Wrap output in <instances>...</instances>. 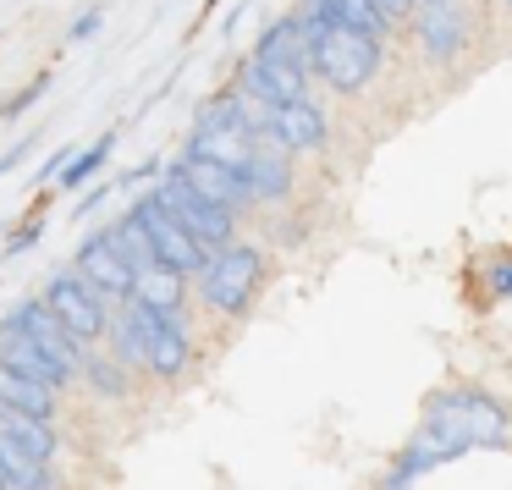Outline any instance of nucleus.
<instances>
[{
    "instance_id": "f03ea898",
    "label": "nucleus",
    "mask_w": 512,
    "mask_h": 490,
    "mask_svg": "<svg viewBox=\"0 0 512 490\" xmlns=\"http://www.w3.org/2000/svg\"><path fill=\"white\" fill-rule=\"evenodd\" d=\"M303 28H309V61H314V78L331 83L336 94H358V89H364V83L380 72V39L325 23V17H314L309 6H303Z\"/></svg>"
},
{
    "instance_id": "f8f14e48",
    "label": "nucleus",
    "mask_w": 512,
    "mask_h": 490,
    "mask_svg": "<svg viewBox=\"0 0 512 490\" xmlns=\"http://www.w3.org/2000/svg\"><path fill=\"white\" fill-rule=\"evenodd\" d=\"M193 364V336L182 325V314H155L149 309V375L177 380Z\"/></svg>"
},
{
    "instance_id": "ddd939ff",
    "label": "nucleus",
    "mask_w": 512,
    "mask_h": 490,
    "mask_svg": "<svg viewBox=\"0 0 512 490\" xmlns=\"http://www.w3.org/2000/svg\"><path fill=\"white\" fill-rule=\"evenodd\" d=\"M254 149H259V133H248V127H193L188 133V155L215 160V166L237 171V177L254 166Z\"/></svg>"
},
{
    "instance_id": "6e6552de",
    "label": "nucleus",
    "mask_w": 512,
    "mask_h": 490,
    "mask_svg": "<svg viewBox=\"0 0 512 490\" xmlns=\"http://www.w3.org/2000/svg\"><path fill=\"white\" fill-rule=\"evenodd\" d=\"M6 320H12L23 336H34V342L45 347V353L56 358V364L67 369L72 380L83 375V364H89V347H83V342H72V336H67V325H61L56 314H50V303H45V298H28V303H17V309L6 314Z\"/></svg>"
},
{
    "instance_id": "a878e982",
    "label": "nucleus",
    "mask_w": 512,
    "mask_h": 490,
    "mask_svg": "<svg viewBox=\"0 0 512 490\" xmlns=\"http://www.w3.org/2000/svg\"><path fill=\"white\" fill-rule=\"evenodd\" d=\"M490 292H496V298H512V265L490 270Z\"/></svg>"
},
{
    "instance_id": "20e7f679",
    "label": "nucleus",
    "mask_w": 512,
    "mask_h": 490,
    "mask_svg": "<svg viewBox=\"0 0 512 490\" xmlns=\"http://www.w3.org/2000/svg\"><path fill=\"white\" fill-rule=\"evenodd\" d=\"M133 215L138 226H144V237H149V248H155V259L166 270H177V276H204V270H210V248L199 243V237L188 232V226L177 221V215L166 210V204L155 199V193H144V199H133Z\"/></svg>"
},
{
    "instance_id": "cd10ccee",
    "label": "nucleus",
    "mask_w": 512,
    "mask_h": 490,
    "mask_svg": "<svg viewBox=\"0 0 512 490\" xmlns=\"http://www.w3.org/2000/svg\"><path fill=\"white\" fill-rule=\"evenodd\" d=\"M413 6H435V0H413Z\"/></svg>"
},
{
    "instance_id": "9b49d317",
    "label": "nucleus",
    "mask_w": 512,
    "mask_h": 490,
    "mask_svg": "<svg viewBox=\"0 0 512 490\" xmlns=\"http://www.w3.org/2000/svg\"><path fill=\"white\" fill-rule=\"evenodd\" d=\"M270 138H276L287 155H320V149L331 144V122H325L320 100H292V105H276Z\"/></svg>"
},
{
    "instance_id": "c85d7f7f",
    "label": "nucleus",
    "mask_w": 512,
    "mask_h": 490,
    "mask_svg": "<svg viewBox=\"0 0 512 490\" xmlns=\"http://www.w3.org/2000/svg\"><path fill=\"white\" fill-rule=\"evenodd\" d=\"M507 6H512V0H507Z\"/></svg>"
},
{
    "instance_id": "4be33fe9",
    "label": "nucleus",
    "mask_w": 512,
    "mask_h": 490,
    "mask_svg": "<svg viewBox=\"0 0 512 490\" xmlns=\"http://www.w3.org/2000/svg\"><path fill=\"white\" fill-rule=\"evenodd\" d=\"M111 144H116V133H100L89 149H83V155H72V160H67V171H61L56 182H61V188H83V182H89L94 171H100L105 160H111Z\"/></svg>"
},
{
    "instance_id": "dca6fc26",
    "label": "nucleus",
    "mask_w": 512,
    "mask_h": 490,
    "mask_svg": "<svg viewBox=\"0 0 512 490\" xmlns=\"http://www.w3.org/2000/svg\"><path fill=\"white\" fill-rule=\"evenodd\" d=\"M0 435H6L17 452H28L34 463H56V452H61L56 424H50V419H28V413H12V408H0Z\"/></svg>"
},
{
    "instance_id": "423d86ee",
    "label": "nucleus",
    "mask_w": 512,
    "mask_h": 490,
    "mask_svg": "<svg viewBox=\"0 0 512 490\" xmlns=\"http://www.w3.org/2000/svg\"><path fill=\"white\" fill-rule=\"evenodd\" d=\"M149 193H155V199L166 204V210L177 215V221L188 226V232L210 248V254H221V248L237 243V215L221 210V204H210V199H199V193L177 177V171H166V177H160V188H149Z\"/></svg>"
},
{
    "instance_id": "2eb2a0df",
    "label": "nucleus",
    "mask_w": 512,
    "mask_h": 490,
    "mask_svg": "<svg viewBox=\"0 0 512 490\" xmlns=\"http://www.w3.org/2000/svg\"><path fill=\"white\" fill-rule=\"evenodd\" d=\"M243 182H248V193H254L259 204H276V199H287V193H292V155L276 144V138H259V149H254V166L243 171Z\"/></svg>"
},
{
    "instance_id": "39448f33",
    "label": "nucleus",
    "mask_w": 512,
    "mask_h": 490,
    "mask_svg": "<svg viewBox=\"0 0 512 490\" xmlns=\"http://www.w3.org/2000/svg\"><path fill=\"white\" fill-rule=\"evenodd\" d=\"M39 298H45L50 314L67 325L72 342L94 347V342H105V336H111V314H116V309L78 276V270H61V276H50V287L39 292Z\"/></svg>"
},
{
    "instance_id": "aec40b11",
    "label": "nucleus",
    "mask_w": 512,
    "mask_h": 490,
    "mask_svg": "<svg viewBox=\"0 0 512 490\" xmlns=\"http://www.w3.org/2000/svg\"><path fill=\"white\" fill-rule=\"evenodd\" d=\"M83 380H89L100 397H111V402H122L127 391H133V375H127V364L116 353H89V364H83Z\"/></svg>"
},
{
    "instance_id": "a211bd4d",
    "label": "nucleus",
    "mask_w": 512,
    "mask_h": 490,
    "mask_svg": "<svg viewBox=\"0 0 512 490\" xmlns=\"http://www.w3.org/2000/svg\"><path fill=\"white\" fill-rule=\"evenodd\" d=\"M182 298H188V276H177L166 265H149L133 287V303H144L155 314H182Z\"/></svg>"
},
{
    "instance_id": "6ab92c4d",
    "label": "nucleus",
    "mask_w": 512,
    "mask_h": 490,
    "mask_svg": "<svg viewBox=\"0 0 512 490\" xmlns=\"http://www.w3.org/2000/svg\"><path fill=\"white\" fill-rule=\"evenodd\" d=\"M0 408H12V413H28V419H56V391L34 386V380L12 375V369L0 364Z\"/></svg>"
},
{
    "instance_id": "f257e3e1",
    "label": "nucleus",
    "mask_w": 512,
    "mask_h": 490,
    "mask_svg": "<svg viewBox=\"0 0 512 490\" xmlns=\"http://www.w3.org/2000/svg\"><path fill=\"white\" fill-rule=\"evenodd\" d=\"M507 446H512V408L501 397H490L479 386L435 391L419 430H413V441L397 452V463H391L380 490H413L441 463H457L468 452H507Z\"/></svg>"
},
{
    "instance_id": "bb28decb",
    "label": "nucleus",
    "mask_w": 512,
    "mask_h": 490,
    "mask_svg": "<svg viewBox=\"0 0 512 490\" xmlns=\"http://www.w3.org/2000/svg\"><path fill=\"white\" fill-rule=\"evenodd\" d=\"M94 28H100V12H89V17H78V23H72V39H89Z\"/></svg>"
},
{
    "instance_id": "1a4fd4ad",
    "label": "nucleus",
    "mask_w": 512,
    "mask_h": 490,
    "mask_svg": "<svg viewBox=\"0 0 512 490\" xmlns=\"http://www.w3.org/2000/svg\"><path fill=\"white\" fill-rule=\"evenodd\" d=\"M166 171H177L182 182H188L199 199H210V204H221V210H232V215H243L248 204H259L254 193H248V182L237 177V171H226V166H215V160H199V155H188L182 149L177 160H171Z\"/></svg>"
},
{
    "instance_id": "393cba45",
    "label": "nucleus",
    "mask_w": 512,
    "mask_h": 490,
    "mask_svg": "<svg viewBox=\"0 0 512 490\" xmlns=\"http://www.w3.org/2000/svg\"><path fill=\"white\" fill-rule=\"evenodd\" d=\"M380 12H386V23H402V17L408 12H419V6H413V0H375Z\"/></svg>"
},
{
    "instance_id": "412c9836",
    "label": "nucleus",
    "mask_w": 512,
    "mask_h": 490,
    "mask_svg": "<svg viewBox=\"0 0 512 490\" xmlns=\"http://www.w3.org/2000/svg\"><path fill=\"white\" fill-rule=\"evenodd\" d=\"M105 232H111V243L122 248V259L138 270V276H144L149 265H160V259H155V248H149V237H144V226H138L133 215H122V221H111Z\"/></svg>"
},
{
    "instance_id": "0eeeda50",
    "label": "nucleus",
    "mask_w": 512,
    "mask_h": 490,
    "mask_svg": "<svg viewBox=\"0 0 512 490\" xmlns=\"http://www.w3.org/2000/svg\"><path fill=\"white\" fill-rule=\"evenodd\" d=\"M72 270H78L83 281H89L94 292H100L111 309H122V303H133V287H138V270L122 259V248L111 243V232H89L78 243V254H72Z\"/></svg>"
},
{
    "instance_id": "9d476101",
    "label": "nucleus",
    "mask_w": 512,
    "mask_h": 490,
    "mask_svg": "<svg viewBox=\"0 0 512 490\" xmlns=\"http://www.w3.org/2000/svg\"><path fill=\"white\" fill-rule=\"evenodd\" d=\"M0 364L12 369V375L34 380V386L56 391V397H61V391L72 386V375H67V369H61L56 358H50L45 347L34 342V336H23V331H17L12 320H0Z\"/></svg>"
},
{
    "instance_id": "f3484780",
    "label": "nucleus",
    "mask_w": 512,
    "mask_h": 490,
    "mask_svg": "<svg viewBox=\"0 0 512 490\" xmlns=\"http://www.w3.org/2000/svg\"><path fill=\"white\" fill-rule=\"evenodd\" d=\"M309 12L325 17V23H336V28H353V34L380 39V45H386V34H391L386 12H380L375 0H309Z\"/></svg>"
},
{
    "instance_id": "7ed1b4c3",
    "label": "nucleus",
    "mask_w": 512,
    "mask_h": 490,
    "mask_svg": "<svg viewBox=\"0 0 512 490\" xmlns=\"http://www.w3.org/2000/svg\"><path fill=\"white\" fill-rule=\"evenodd\" d=\"M259 287H265V254L254 243H232L210 259V270L199 276V298L210 303L215 314L237 320V314L254 309Z\"/></svg>"
},
{
    "instance_id": "4468645a",
    "label": "nucleus",
    "mask_w": 512,
    "mask_h": 490,
    "mask_svg": "<svg viewBox=\"0 0 512 490\" xmlns=\"http://www.w3.org/2000/svg\"><path fill=\"white\" fill-rule=\"evenodd\" d=\"M413 28H419L424 50H430L435 61H457V56H463V45H468V23H463V12H457V0H435V6H419Z\"/></svg>"
},
{
    "instance_id": "b1692460",
    "label": "nucleus",
    "mask_w": 512,
    "mask_h": 490,
    "mask_svg": "<svg viewBox=\"0 0 512 490\" xmlns=\"http://www.w3.org/2000/svg\"><path fill=\"white\" fill-rule=\"evenodd\" d=\"M39 232H45V226H39V215H34V221H23V232H17L12 243H6V254H23V248H34V243H39Z\"/></svg>"
},
{
    "instance_id": "5701e85b",
    "label": "nucleus",
    "mask_w": 512,
    "mask_h": 490,
    "mask_svg": "<svg viewBox=\"0 0 512 490\" xmlns=\"http://www.w3.org/2000/svg\"><path fill=\"white\" fill-rule=\"evenodd\" d=\"M39 94H45V78H34V83H28V89H23V94H12V100L0 105V116H23V111H28V105H34V100H39Z\"/></svg>"
}]
</instances>
